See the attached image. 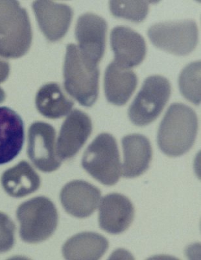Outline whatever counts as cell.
<instances>
[{"label": "cell", "mask_w": 201, "mask_h": 260, "mask_svg": "<svg viewBox=\"0 0 201 260\" xmlns=\"http://www.w3.org/2000/svg\"><path fill=\"white\" fill-rule=\"evenodd\" d=\"M197 129L195 111L183 104H173L159 127L157 136L159 148L168 156H181L192 147Z\"/></svg>", "instance_id": "cell-1"}, {"label": "cell", "mask_w": 201, "mask_h": 260, "mask_svg": "<svg viewBox=\"0 0 201 260\" xmlns=\"http://www.w3.org/2000/svg\"><path fill=\"white\" fill-rule=\"evenodd\" d=\"M99 71L81 53L74 44L67 46L64 64L66 91L78 103L91 107L98 96Z\"/></svg>", "instance_id": "cell-2"}, {"label": "cell", "mask_w": 201, "mask_h": 260, "mask_svg": "<svg viewBox=\"0 0 201 260\" xmlns=\"http://www.w3.org/2000/svg\"><path fill=\"white\" fill-rule=\"evenodd\" d=\"M32 37L29 16L19 2L0 1V56H23L29 50Z\"/></svg>", "instance_id": "cell-3"}, {"label": "cell", "mask_w": 201, "mask_h": 260, "mask_svg": "<svg viewBox=\"0 0 201 260\" xmlns=\"http://www.w3.org/2000/svg\"><path fill=\"white\" fill-rule=\"evenodd\" d=\"M17 216L21 238L29 243L48 240L56 230L59 220L54 204L45 197H36L21 204Z\"/></svg>", "instance_id": "cell-4"}, {"label": "cell", "mask_w": 201, "mask_h": 260, "mask_svg": "<svg viewBox=\"0 0 201 260\" xmlns=\"http://www.w3.org/2000/svg\"><path fill=\"white\" fill-rule=\"evenodd\" d=\"M82 166L92 177L111 186L118 182L122 165L115 139L109 134H99L85 150Z\"/></svg>", "instance_id": "cell-5"}, {"label": "cell", "mask_w": 201, "mask_h": 260, "mask_svg": "<svg viewBox=\"0 0 201 260\" xmlns=\"http://www.w3.org/2000/svg\"><path fill=\"white\" fill-rule=\"evenodd\" d=\"M171 95L170 81L163 76H150L129 109L131 122L137 126H146L155 120L168 103Z\"/></svg>", "instance_id": "cell-6"}, {"label": "cell", "mask_w": 201, "mask_h": 260, "mask_svg": "<svg viewBox=\"0 0 201 260\" xmlns=\"http://www.w3.org/2000/svg\"><path fill=\"white\" fill-rule=\"evenodd\" d=\"M147 35L156 47L178 55L189 54L198 42L197 24L191 20L156 23Z\"/></svg>", "instance_id": "cell-7"}, {"label": "cell", "mask_w": 201, "mask_h": 260, "mask_svg": "<svg viewBox=\"0 0 201 260\" xmlns=\"http://www.w3.org/2000/svg\"><path fill=\"white\" fill-rule=\"evenodd\" d=\"M55 130L47 123L36 122L30 126L27 154L34 166L45 173L56 171L61 160L55 149Z\"/></svg>", "instance_id": "cell-8"}, {"label": "cell", "mask_w": 201, "mask_h": 260, "mask_svg": "<svg viewBox=\"0 0 201 260\" xmlns=\"http://www.w3.org/2000/svg\"><path fill=\"white\" fill-rule=\"evenodd\" d=\"M107 23L101 16L92 13L79 16L75 26L78 50L83 56L98 64L105 50Z\"/></svg>", "instance_id": "cell-9"}, {"label": "cell", "mask_w": 201, "mask_h": 260, "mask_svg": "<svg viewBox=\"0 0 201 260\" xmlns=\"http://www.w3.org/2000/svg\"><path fill=\"white\" fill-rule=\"evenodd\" d=\"M92 132V123L89 115L78 110L71 111L60 130L56 146L58 157L62 161L75 156Z\"/></svg>", "instance_id": "cell-10"}, {"label": "cell", "mask_w": 201, "mask_h": 260, "mask_svg": "<svg viewBox=\"0 0 201 260\" xmlns=\"http://www.w3.org/2000/svg\"><path fill=\"white\" fill-rule=\"evenodd\" d=\"M99 211V226L112 234L123 233L130 226L135 217V209L130 200L119 193L103 197Z\"/></svg>", "instance_id": "cell-11"}, {"label": "cell", "mask_w": 201, "mask_h": 260, "mask_svg": "<svg viewBox=\"0 0 201 260\" xmlns=\"http://www.w3.org/2000/svg\"><path fill=\"white\" fill-rule=\"evenodd\" d=\"M100 190L91 183L74 180L62 188L60 200L66 212L77 218H86L96 211L100 201Z\"/></svg>", "instance_id": "cell-12"}, {"label": "cell", "mask_w": 201, "mask_h": 260, "mask_svg": "<svg viewBox=\"0 0 201 260\" xmlns=\"http://www.w3.org/2000/svg\"><path fill=\"white\" fill-rule=\"evenodd\" d=\"M39 27L46 38L57 41L65 36L72 19L70 6L53 2L36 1L33 4Z\"/></svg>", "instance_id": "cell-13"}, {"label": "cell", "mask_w": 201, "mask_h": 260, "mask_svg": "<svg viewBox=\"0 0 201 260\" xmlns=\"http://www.w3.org/2000/svg\"><path fill=\"white\" fill-rule=\"evenodd\" d=\"M110 45L115 55L114 61L128 68L140 64L146 55L144 39L129 27L113 28L110 34Z\"/></svg>", "instance_id": "cell-14"}, {"label": "cell", "mask_w": 201, "mask_h": 260, "mask_svg": "<svg viewBox=\"0 0 201 260\" xmlns=\"http://www.w3.org/2000/svg\"><path fill=\"white\" fill-rule=\"evenodd\" d=\"M24 124L15 111L0 107V165L12 161L24 143Z\"/></svg>", "instance_id": "cell-15"}, {"label": "cell", "mask_w": 201, "mask_h": 260, "mask_svg": "<svg viewBox=\"0 0 201 260\" xmlns=\"http://www.w3.org/2000/svg\"><path fill=\"white\" fill-rule=\"evenodd\" d=\"M138 78L130 68L112 61L106 69L104 88L107 101L116 106L129 101L136 89Z\"/></svg>", "instance_id": "cell-16"}, {"label": "cell", "mask_w": 201, "mask_h": 260, "mask_svg": "<svg viewBox=\"0 0 201 260\" xmlns=\"http://www.w3.org/2000/svg\"><path fill=\"white\" fill-rule=\"evenodd\" d=\"M122 175L131 178L142 175L149 168L152 159V147L149 139L142 135H129L122 139Z\"/></svg>", "instance_id": "cell-17"}, {"label": "cell", "mask_w": 201, "mask_h": 260, "mask_svg": "<svg viewBox=\"0 0 201 260\" xmlns=\"http://www.w3.org/2000/svg\"><path fill=\"white\" fill-rule=\"evenodd\" d=\"M1 182L7 193L15 198H22L38 189L41 178L29 162L22 161L5 171Z\"/></svg>", "instance_id": "cell-18"}, {"label": "cell", "mask_w": 201, "mask_h": 260, "mask_svg": "<svg viewBox=\"0 0 201 260\" xmlns=\"http://www.w3.org/2000/svg\"><path fill=\"white\" fill-rule=\"evenodd\" d=\"M108 241L105 237L94 232L76 234L66 241L62 253L66 259L97 260L107 252Z\"/></svg>", "instance_id": "cell-19"}, {"label": "cell", "mask_w": 201, "mask_h": 260, "mask_svg": "<svg viewBox=\"0 0 201 260\" xmlns=\"http://www.w3.org/2000/svg\"><path fill=\"white\" fill-rule=\"evenodd\" d=\"M37 110L45 117L56 119L70 112L73 102L64 94L57 83L46 84L37 92L35 100Z\"/></svg>", "instance_id": "cell-20"}, {"label": "cell", "mask_w": 201, "mask_h": 260, "mask_svg": "<svg viewBox=\"0 0 201 260\" xmlns=\"http://www.w3.org/2000/svg\"><path fill=\"white\" fill-rule=\"evenodd\" d=\"M184 97L195 105L200 102V62H191L182 70L179 78Z\"/></svg>", "instance_id": "cell-21"}, {"label": "cell", "mask_w": 201, "mask_h": 260, "mask_svg": "<svg viewBox=\"0 0 201 260\" xmlns=\"http://www.w3.org/2000/svg\"><path fill=\"white\" fill-rule=\"evenodd\" d=\"M150 3L146 1H110L109 4L113 15L140 22L146 18Z\"/></svg>", "instance_id": "cell-22"}, {"label": "cell", "mask_w": 201, "mask_h": 260, "mask_svg": "<svg viewBox=\"0 0 201 260\" xmlns=\"http://www.w3.org/2000/svg\"><path fill=\"white\" fill-rule=\"evenodd\" d=\"M15 225L4 213L0 212V253L9 251L15 244Z\"/></svg>", "instance_id": "cell-23"}, {"label": "cell", "mask_w": 201, "mask_h": 260, "mask_svg": "<svg viewBox=\"0 0 201 260\" xmlns=\"http://www.w3.org/2000/svg\"><path fill=\"white\" fill-rule=\"evenodd\" d=\"M10 67L8 62L0 59V83L4 82L8 78Z\"/></svg>", "instance_id": "cell-24"}, {"label": "cell", "mask_w": 201, "mask_h": 260, "mask_svg": "<svg viewBox=\"0 0 201 260\" xmlns=\"http://www.w3.org/2000/svg\"><path fill=\"white\" fill-rule=\"evenodd\" d=\"M6 99V94L2 88H0V103H2Z\"/></svg>", "instance_id": "cell-25"}]
</instances>
